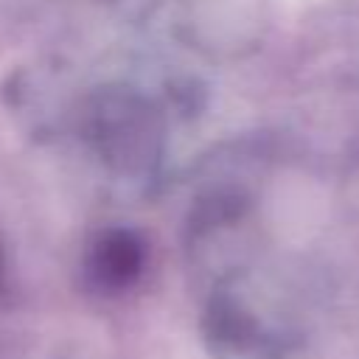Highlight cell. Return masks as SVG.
Returning a JSON list of instances; mask_svg holds the SVG:
<instances>
[{"label": "cell", "instance_id": "1", "mask_svg": "<svg viewBox=\"0 0 359 359\" xmlns=\"http://www.w3.org/2000/svg\"><path fill=\"white\" fill-rule=\"evenodd\" d=\"M140 264H143V252L135 238L109 236L95 247L90 258V275H93V283H98L107 292H115L129 286L137 278Z\"/></svg>", "mask_w": 359, "mask_h": 359}]
</instances>
